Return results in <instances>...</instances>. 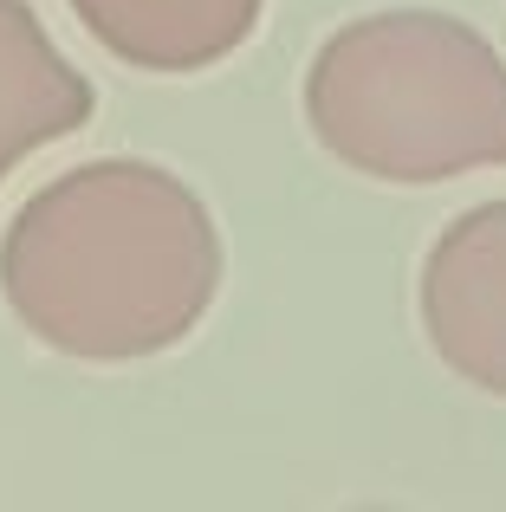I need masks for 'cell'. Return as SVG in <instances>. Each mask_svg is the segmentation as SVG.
<instances>
[{
    "label": "cell",
    "mask_w": 506,
    "mask_h": 512,
    "mask_svg": "<svg viewBox=\"0 0 506 512\" xmlns=\"http://www.w3.org/2000/svg\"><path fill=\"white\" fill-rule=\"evenodd\" d=\"M78 26L137 72H208L253 39L266 0H72Z\"/></svg>",
    "instance_id": "277c9868"
},
{
    "label": "cell",
    "mask_w": 506,
    "mask_h": 512,
    "mask_svg": "<svg viewBox=\"0 0 506 512\" xmlns=\"http://www.w3.org/2000/svg\"><path fill=\"white\" fill-rule=\"evenodd\" d=\"M228 273L208 201L163 163L104 156L52 175L0 234V299L72 363L163 357L208 318Z\"/></svg>",
    "instance_id": "6da1fadb"
},
{
    "label": "cell",
    "mask_w": 506,
    "mask_h": 512,
    "mask_svg": "<svg viewBox=\"0 0 506 512\" xmlns=\"http://www.w3.org/2000/svg\"><path fill=\"white\" fill-rule=\"evenodd\" d=\"M305 124L325 156L396 188L506 169V59L455 13H364L305 65Z\"/></svg>",
    "instance_id": "7a4b0ae2"
},
{
    "label": "cell",
    "mask_w": 506,
    "mask_h": 512,
    "mask_svg": "<svg viewBox=\"0 0 506 512\" xmlns=\"http://www.w3.org/2000/svg\"><path fill=\"white\" fill-rule=\"evenodd\" d=\"M98 91L52 46L26 0H0V182L33 150L91 124Z\"/></svg>",
    "instance_id": "5b68a950"
},
{
    "label": "cell",
    "mask_w": 506,
    "mask_h": 512,
    "mask_svg": "<svg viewBox=\"0 0 506 512\" xmlns=\"http://www.w3.org/2000/svg\"><path fill=\"white\" fill-rule=\"evenodd\" d=\"M416 312L442 370L506 396V195L474 201L429 240Z\"/></svg>",
    "instance_id": "3957f363"
}]
</instances>
